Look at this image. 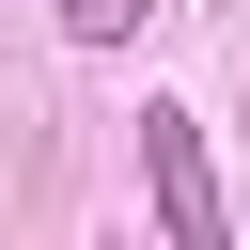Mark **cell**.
<instances>
[{"instance_id": "obj_2", "label": "cell", "mask_w": 250, "mask_h": 250, "mask_svg": "<svg viewBox=\"0 0 250 250\" xmlns=\"http://www.w3.org/2000/svg\"><path fill=\"white\" fill-rule=\"evenodd\" d=\"M141 16H156V0H62V31H78V47H125Z\"/></svg>"}, {"instance_id": "obj_1", "label": "cell", "mask_w": 250, "mask_h": 250, "mask_svg": "<svg viewBox=\"0 0 250 250\" xmlns=\"http://www.w3.org/2000/svg\"><path fill=\"white\" fill-rule=\"evenodd\" d=\"M141 172H156V234L172 250H234L219 172H203V109H141Z\"/></svg>"}]
</instances>
